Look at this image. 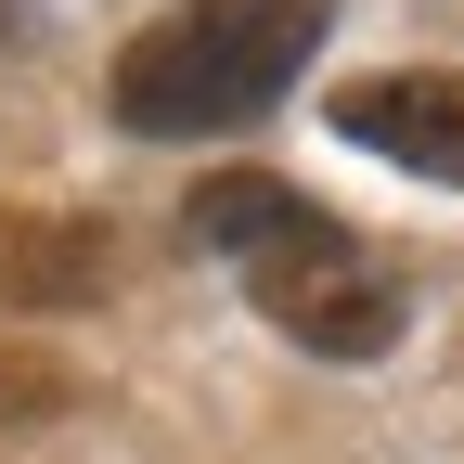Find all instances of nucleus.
<instances>
[{
  "instance_id": "obj_1",
  "label": "nucleus",
  "mask_w": 464,
  "mask_h": 464,
  "mask_svg": "<svg viewBox=\"0 0 464 464\" xmlns=\"http://www.w3.org/2000/svg\"><path fill=\"white\" fill-rule=\"evenodd\" d=\"M181 232L219 246V258H246V297L271 310V335L323 348V362H387V348H400V284L348 246L297 181H271V168H219V181H194Z\"/></svg>"
},
{
  "instance_id": "obj_2",
  "label": "nucleus",
  "mask_w": 464,
  "mask_h": 464,
  "mask_svg": "<svg viewBox=\"0 0 464 464\" xmlns=\"http://www.w3.org/2000/svg\"><path fill=\"white\" fill-rule=\"evenodd\" d=\"M323 26H335V0H181L168 26H142L116 52L103 103H116V130H142V142L246 130V116H271L310 78Z\"/></svg>"
},
{
  "instance_id": "obj_3",
  "label": "nucleus",
  "mask_w": 464,
  "mask_h": 464,
  "mask_svg": "<svg viewBox=\"0 0 464 464\" xmlns=\"http://www.w3.org/2000/svg\"><path fill=\"white\" fill-rule=\"evenodd\" d=\"M335 142L413 168V181H464V65H387L335 91Z\"/></svg>"
},
{
  "instance_id": "obj_4",
  "label": "nucleus",
  "mask_w": 464,
  "mask_h": 464,
  "mask_svg": "<svg viewBox=\"0 0 464 464\" xmlns=\"http://www.w3.org/2000/svg\"><path fill=\"white\" fill-rule=\"evenodd\" d=\"M116 297V232L65 207H0V310H91Z\"/></svg>"
},
{
  "instance_id": "obj_5",
  "label": "nucleus",
  "mask_w": 464,
  "mask_h": 464,
  "mask_svg": "<svg viewBox=\"0 0 464 464\" xmlns=\"http://www.w3.org/2000/svg\"><path fill=\"white\" fill-rule=\"evenodd\" d=\"M52 400H65L52 362H0V413H52Z\"/></svg>"
},
{
  "instance_id": "obj_6",
  "label": "nucleus",
  "mask_w": 464,
  "mask_h": 464,
  "mask_svg": "<svg viewBox=\"0 0 464 464\" xmlns=\"http://www.w3.org/2000/svg\"><path fill=\"white\" fill-rule=\"evenodd\" d=\"M14 26H26V0H0V39H14Z\"/></svg>"
}]
</instances>
